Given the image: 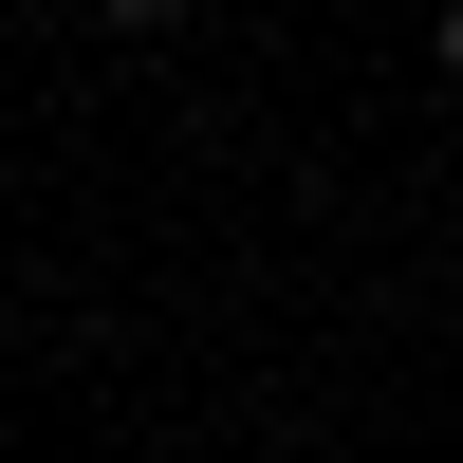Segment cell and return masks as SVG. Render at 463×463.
Returning a JSON list of instances; mask_svg holds the SVG:
<instances>
[{"mask_svg": "<svg viewBox=\"0 0 463 463\" xmlns=\"http://www.w3.org/2000/svg\"><path fill=\"white\" fill-rule=\"evenodd\" d=\"M445 74H463V0H445Z\"/></svg>", "mask_w": 463, "mask_h": 463, "instance_id": "obj_1", "label": "cell"}]
</instances>
